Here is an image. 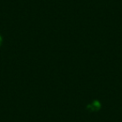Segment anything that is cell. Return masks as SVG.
<instances>
[{
  "instance_id": "1",
  "label": "cell",
  "mask_w": 122,
  "mask_h": 122,
  "mask_svg": "<svg viewBox=\"0 0 122 122\" xmlns=\"http://www.w3.org/2000/svg\"><path fill=\"white\" fill-rule=\"evenodd\" d=\"M0 44H1V38H0Z\"/></svg>"
}]
</instances>
